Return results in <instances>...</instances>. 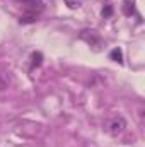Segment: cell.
<instances>
[{
	"label": "cell",
	"mask_w": 145,
	"mask_h": 147,
	"mask_svg": "<svg viewBox=\"0 0 145 147\" xmlns=\"http://www.w3.org/2000/svg\"><path fill=\"white\" fill-rule=\"evenodd\" d=\"M125 128H126V120L121 116V115H116V116H113L111 120L108 121V132L111 135H121L123 132H125Z\"/></svg>",
	"instance_id": "cell-1"
},
{
	"label": "cell",
	"mask_w": 145,
	"mask_h": 147,
	"mask_svg": "<svg viewBox=\"0 0 145 147\" xmlns=\"http://www.w3.org/2000/svg\"><path fill=\"white\" fill-rule=\"evenodd\" d=\"M80 39H84V41H85L87 45H91V46H97V45L103 43L101 34H99L97 31H94V29H84V31L80 33Z\"/></svg>",
	"instance_id": "cell-2"
},
{
	"label": "cell",
	"mask_w": 145,
	"mask_h": 147,
	"mask_svg": "<svg viewBox=\"0 0 145 147\" xmlns=\"http://www.w3.org/2000/svg\"><path fill=\"white\" fill-rule=\"evenodd\" d=\"M123 14L125 16L135 14V0H123Z\"/></svg>",
	"instance_id": "cell-3"
},
{
	"label": "cell",
	"mask_w": 145,
	"mask_h": 147,
	"mask_svg": "<svg viewBox=\"0 0 145 147\" xmlns=\"http://www.w3.org/2000/svg\"><path fill=\"white\" fill-rule=\"evenodd\" d=\"M43 63V55H41V51H34L33 55H31V67L34 69V67H39Z\"/></svg>",
	"instance_id": "cell-4"
},
{
	"label": "cell",
	"mask_w": 145,
	"mask_h": 147,
	"mask_svg": "<svg viewBox=\"0 0 145 147\" xmlns=\"http://www.w3.org/2000/svg\"><path fill=\"white\" fill-rule=\"evenodd\" d=\"M111 60H114V62H118V63L123 62V53H121L119 48H114V50L111 51Z\"/></svg>",
	"instance_id": "cell-5"
},
{
	"label": "cell",
	"mask_w": 145,
	"mask_h": 147,
	"mask_svg": "<svg viewBox=\"0 0 145 147\" xmlns=\"http://www.w3.org/2000/svg\"><path fill=\"white\" fill-rule=\"evenodd\" d=\"M65 3H67L70 9H79V7H80V2H79V0H65Z\"/></svg>",
	"instance_id": "cell-6"
},
{
	"label": "cell",
	"mask_w": 145,
	"mask_h": 147,
	"mask_svg": "<svg viewBox=\"0 0 145 147\" xmlns=\"http://www.w3.org/2000/svg\"><path fill=\"white\" fill-rule=\"evenodd\" d=\"M113 14V7L111 5H106L104 9H103V17H109Z\"/></svg>",
	"instance_id": "cell-7"
}]
</instances>
